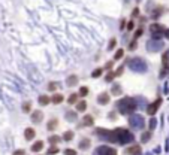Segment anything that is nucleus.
Listing matches in <instances>:
<instances>
[{
  "instance_id": "1",
  "label": "nucleus",
  "mask_w": 169,
  "mask_h": 155,
  "mask_svg": "<svg viewBox=\"0 0 169 155\" xmlns=\"http://www.w3.org/2000/svg\"><path fill=\"white\" fill-rule=\"evenodd\" d=\"M97 134L105 137L109 142H115V143H120V145H127L133 142V134L130 131L124 130V128H117V130L112 131H105V130H97Z\"/></svg>"
},
{
  "instance_id": "2",
  "label": "nucleus",
  "mask_w": 169,
  "mask_h": 155,
  "mask_svg": "<svg viewBox=\"0 0 169 155\" xmlns=\"http://www.w3.org/2000/svg\"><path fill=\"white\" fill-rule=\"evenodd\" d=\"M135 109H136V103L130 97H124L123 100L118 101V112L121 115H132V112H135Z\"/></svg>"
},
{
  "instance_id": "3",
  "label": "nucleus",
  "mask_w": 169,
  "mask_h": 155,
  "mask_svg": "<svg viewBox=\"0 0 169 155\" xmlns=\"http://www.w3.org/2000/svg\"><path fill=\"white\" fill-rule=\"evenodd\" d=\"M127 66H129V69H130L132 72H136V73H144V72H147V63L142 60L141 57H133V58H130L129 60V63H127Z\"/></svg>"
},
{
  "instance_id": "4",
  "label": "nucleus",
  "mask_w": 169,
  "mask_h": 155,
  "mask_svg": "<svg viewBox=\"0 0 169 155\" xmlns=\"http://www.w3.org/2000/svg\"><path fill=\"white\" fill-rule=\"evenodd\" d=\"M129 124H130L132 128H135V130H142V128L145 127V121H144V116L142 115H136L133 113L130 118H129Z\"/></svg>"
},
{
  "instance_id": "5",
  "label": "nucleus",
  "mask_w": 169,
  "mask_h": 155,
  "mask_svg": "<svg viewBox=\"0 0 169 155\" xmlns=\"http://www.w3.org/2000/svg\"><path fill=\"white\" fill-rule=\"evenodd\" d=\"M150 33H151V37L153 39H162L165 37L163 33H165V27L160 24V22H153L150 25Z\"/></svg>"
},
{
  "instance_id": "6",
  "label": "nucleus",
  "mask_w": 169,
  "mask_h": 155,
  "mask_svg": "<svg viewBox=\"0 0 169 155\" xmlns=\"http://www.w3.org/2000/svg\"><path fill=\"white\" fill-rule=\"evenodd\" d=\"M165 46V43L160 40V39H150V40L147 42V51H150V52H159V51H162Z\"/></svg>"
},
{
  "instance_id": "7",
  "label": "nucleus",
  "mask_w": 169,
  "mask_h": 155,
  "mask_svg": "<svg viewBox=\"0 0 169 155\" xmlns=\"http://www.w3.org/2000/svg\"><path fill=\"white\" fill-rule=\"evenodd\" d=\"M94 155H117V151L111 146H99Z\"/></svg>"
},
{
  "instance_id": "8",
  "label": "nucleus",
  "mask_w": 169,
  "mask_h": 155,
  "mask_svg": "<svg viewBox=\"0 0 169 155\" xmlns=\"http://www.w3.org/2000/svg\"><path fill=\"white\" fill-rule=\"evenodd\" d=\"M160 103H162V98H157L154 103H151V105L148 106V109H147V113L148 115H156V112H157V109L160 108Z\"/></svg>"
},
{
  "instance_id": "9",
  "label": "nucleus",
  "mask_w": 169,
  "mask_h": 155,
  "mask_svg": "<svg viewBox=\"0 0 169 155\" xmlns=\"http://www.w3.org/2000/svg\"><path fill=\"white\" fill-rule=\"evenodd\" d=\"M163 14H165V8H163V6H156V8L151 10V18H153V20H159Z\"/></svg>"
},
{
  "instance_id": "10",
  "label": "nucleus",
  "mask_w": 169,
  "mask_h": 155,
  "mask_svg": "<svg viewBox=\"0 0 169 155\" xmlns=\"http://www.w3.org/2000/svg\"><path fill=\"white\" fill-rule=\"evenodd\" d=\"M109 100H111V97H109L108 93H100L99 97H97V101L100 103V105H108Z\"/></svg>"
},
{
  "instance_id": "11",
  "label": "nucleus",
  "mask_w": 169,
  "mask_h": 155,
  "mask_svg": "<svg viewBox=\"0 0 169 155\" xmlns=\"http://www.w3.org/2000/svg\"><path fill=\"white\" fill-rule=\"evenodd\" d=\"M42 118H44V113H42L41 110H36V112L32 113V121H33V122H41Z\"/></svg>"
},
{
  "instance_id": "12",
  "label": "nucleus",
  "mask_w": 169,
  "mask_h": 155,
  "mask_svg": "<svg viewBox=\"0 0 169 155\" xmlns=\"http://www.w3.org/2000/svg\"><path fill=\"white\" fill-rule=\"evenodd\" d=\"M35 136H36V133H35L33 128H25V131H24V137L25 139L32 140V139H35Z\"/></svg>"
},
{
  "instance_id": "13",
  "label": "nucleus",
  "mask_w": 169,
  "mask_h": 155,
  "mask_svg": "<svg viewBox=\"0 0 169 155\" xmlns=\"http://www.w3.org/2000/svg\"><path fill=\"white\" fill-rule=\"evenodd\" d=\"M42 149H44V142L42 140H37L36 143H33V146H32L33 152H39V151H42Z\"/></svg>"
},
{
  "instance_id": "14",
  "label": "nucleus",
  "mask_w": 169,
  "mask_h": 155,
  "mask_svg": "<svg viewBox=\"0 0 169 155\" xmlns=\"http://www.w3.org/2000/svg\"><path fill=\"white\" fill-rule=\"evenodd\" d=\"M127 154H129V155H141V148H139L138 145H135V146H132V148L127 149Z\"/></svg>"
},
{
  "instance_id": "15",
  "label": "nucleus",
  "mask_w": 169,
  "mask_h": 155,
  "mask_svg": "<svg viewBox=\"0 0 169 155\" xmlns=\"http://www.w3.org/2000/svg\"><path fill=\"white\" fill-rule=\"evenodd\" d=\"M66 84H68L69 87H75V85L78 84V76H75V75L69 76V78H68V81H66Z\"/></svg>"
},
{
  "instance_id": "16",
  "label": "nucleus",
  "mask_w": 169,
  "mask_h": 155,
  "mask_svg": "<svg viewBox=\"0 0 169 155\" xmlns=\"http://www.w3.org/2000/svg\"><path fill=\"white\" fill-rule=\"evenodd\" d=\"M82 125H87V127L93 125V116L92 115H85L84 119H82Z\"/></svg>"
},
{
  "instance_id": "17",
  "label": "nucleus",
  "mask_w": 169,
  "mask_h": 155,
  "mask_svg": "<svg viewBox=\"0 0 169 155\" xmlns=\"http://www.w3.org/2000/svg\"><path fill=\"white\" fill-rule=\"evenodd\" d=\"M111 93H112V96H120V94H121V87H120L118 84H114Z\"/></svg>"
},
{
  "instance_id": "18",
  "label": "nucleus",
  "mask_w": 169,
  "mask_h": 155,
  "mask_svg": "<svg viewBox=\"0 0 169 155\" xmlns=\"http://www.w3.org/2000/svg\"><path fill=\"white\" fill-rule=\"evenodd\" d=\"M85 109H87V103H85L84 100L76 103V110H78V112H84Z\"/></svg>"
},
{
  "instance_id": "19",
  "label": "nucleus",
  "mask_w": 169,
  "mask_h": 155,
  "mask_svg": "<svg viewBox=\"0 0 169 155\" xmlns=\"http://www.w3.org/2000/svg\"><path fill=\"white\" fill-rule=\"evenodd\" d=\"M124 57V49H117L115 51V55H114V61H117V60H121Z\"/></svg>"
},
{
  "instance_id": "20",
  "label": "nucleus",
  "mask_w": 169,
  "mask_h": 155,
  "mask_svg": "<svg viewBox=\"0 0 169 155\" xmlns=\"http://www.w3.org/2000/svg\"><path fill=\"white\" fill-rule=\"evenodd\" d=\"M49 101H51V98L48 96H41L39 97V105H42V106H46Z\"/></svg>"
},
{
  "instance_id": "21",
  "label": "nucleus",
  "mask_w": 169,
  "mask_h": 155,
  "mask_svg": "<svg viewBox=\"0 0 169 155\" xmlns=\"http://www.w3.org/2000/svg\"><path fill=\"white\" fill-rule=\"evenodd\" d=\"M51 101H53L54 105H60V103L63 101V96L61 94H54L53 98H51Z\"/></svg>"
},
{
  "instance_id": "22",
  "label": "nucleus",
  "mask_w": 169,
  "mask_h": 155,
  "mask_svg": "<svg viewBox=\"0 0 169 155\" xmlns=\"http://www.w3.org/2000/svg\"><path fill=\"white\" fill-rule=\"evenodd\" d=\"M150 139H151V133L150 131H145V133L141 134V142H142V143H147Z\"/></svg>"
},
{
  "instance_id": "23",
  "label": "nucleus",
  "mask_w": 169,
  "mask_h": 155,
  "mask_svg": "<svg viewBox=\"0 0 169 155\" xmlns=\"http://www.w3.org/2000/svg\"><path fill=\"white\" fill-rule=\"evenodd\" d=\"M46 128H48L49 131H53V130H56V128H57V119H51V121L48 122Z\"/></svg>"
},
{
  "instance_id": "24",
  "label": "nucleus",
  "mask_w": 169,
  "mask_h": 155,
  "mask_svg": "<svg viewBox=\"0 0 169 155\" xmlns=\"http://www.w3.org/2000/svg\"><path fill=\"white\" fill-rule=\"evenodd\" d=\"M80 148H81V149H87V148H90V140H88V139L81 140V142H80Z\"/></svg>"
},
{
  "instance_id": "25",
  "label": "nucleus",
  "mask_w": 169,
  "mask_h": 155,
  "mask_svg": "<svg viewBox=\"0 0 169 155\" xmlns=\"http://www.w3.org/2000/svg\"><path fill=\"white\" fill-rule=\"evenodd\" d=\"M66 119H68V121H72V122L76 121V113H75V112H68V113H66Z\"/></svg>"
},
{
  "instance_id": "26",
  "label": "nucleus",
  "mask_w": 169,
  "mask_h": 155,
  "mask_svg": "<svg viewBox=\"0 0 169 155\" xmlns=\"http://www.w3.org/2000/svg\"><path fill=\"white\" fill-rule=\"evenodd\" d=\"M63 139L66 140V142H69V140H72L73 139V131H66L63 134Z\"/></svg>"
},
{
  "instance_id": "27",
  "label": "nucleus",
  "mask_w": 169,
  "mask_h": 155,
  "mask_svg": "<svg viewBox=\"0 0 169 155\" xmlns=\"http://www.w3.org/2000/svg\"><path fill=\"white\" fill-rule=\"evenodd\" d=\"M115 45H117V39L112 37L111 40H109V43H108V51H112V49L115 48Z\"/></svg>"
},
{
  "instance_id": "28",
  "label": "nucleus",
  "mask_w": 169,
  "mask_h": 155,
  "mask_svg": "<svg viewBox=\"0 0 169 155\" xmlns=\"http://www.w3.org/2000/svg\"><path fill=\"white\" fill-rule=\"evenodd\" d=\"M76 100H78V96H76V94H72V96H69V98H68V101L70 103V105H76Z\"/></svg>"
},
{
  "instance_id": "29",
  "label": "nucleus",
  "mask_w": 169,
  "mask_h": 155,
  "mask_svg": "<svg viewBox=\"0 0 169 155\" xmlns=\"http://www.w3.org/2000/svg\"><path fill=\"white\" fill-rule=\"evenodd\" d=\"M136 46H138V42H136V39H133V40L129 43V51H135Z\"/></svg>"
},
{
  "instance_id": "30",
  "label": "nucleus",
  "mask_w": 169,
  "mask_h": 155,
  "mask_svg": "<svg viewBox=\"0 0 169 155\" xmlns=\"http://www.w3.org/2000/svg\"><path fill=\"white\" fill-rule=\"evenodd\" d=\"M87 94H88V88H87V87H81V88H80V96H81V97H85Z\"/></svg>"
},
{
  "instance_id": "31",
  "label": "nucleus",
  "mask_w": 169,
  "mask_h": 155,
  "mask_svg": "<svg viewBox=\"0 0 169 155\" xmlns=\"http://www.w3.org/2000/svg\"><path fill=\"white\" fill-rule=\"evenodd\" d=\"M58 152V148L57 146H51L49 149H48V155H56Z\"/></svg>"
},
{
  "instance_id": "32",
  "label": "nucleus",
  "mask_w": 169,
  "mask_h": 155,
  "mask_svg": "<svg viewBox=\"0 0 169 155\" xmlns=\"http://www.w3.org/2000/svg\"><path fill=\"white\" fill-rule=\"evenodd\" d=\"M142 33H144V29H142V27H139V29L135 31V39H139V37L142 36Z\"/></svg>"
},
{
  "instance_id": "33",
  "label": "nucleus",
  "mask_w": 169,
  "mask_h": 155,
  "mask_svg": "<svg viewBox=\"0 0 169 155\" xmlns=\"http://www.w3.org/2000/svg\"><path fill=\"white\" fill-rule=\"evenodd\" d=\"M126 29H127L129 31H130V30H133V29H135V22H133V20L127 22V25H126Z\"/></svg>"
},
{
  "instance_id": "34",
  "label": "nucleus",
  "mask_w": 169,
  "mask_h": 155,
  "mask_svg": "<svg viewBox=\"0 0 169 155\" xmlns=\"http://www.w3.org/2000/svg\"><path fill=\"white\" fill-rule=\"evenodd\" d=\"M156 127H157V121H156L154 118H151V121H150V130H154Z\"/></svg>"
},
{
  "instance_id": "35",
  "label": "nucleus",
  "mask_w": 169,
  "mask_h": 155,
  "mask_svg": "<svg viewBox=\"0 0 169 155\" xmlns=\"http://www.w3.org/2000/svg\"><path fill=\"white\" fill-rule=\"evenodd\" d=\"M100 75H102V69H96V70L92 73V76H93V78H99Z\"/></svg>"
},
{
  "instance_id": "36",
  "label": "nucleus",
  "mask_w": 169,
  "mask_h": 155,
  "mask_svg": "<svg viewBox=\"0 0 169 155\" xmlns=\"http://www.w3.org/2000/svg\"><path fill=\"white\" fill-rule=\"evenodd\" d=\"M58 87V84H56V82H51L49 85H48V89H49V91H54V89Z\"/></svg>"
},
{
  "instance_id": "37",
  "label": "nucleus",
  "mask_w": 169,
  "mask_h": 155,
  "mask_svg": "<svg viewBox=\"0 0 169 155\" xmlns=\"http://www.w3.org/2000/svg\"><path fill=\"white\" fill-rule=\"evenodd\" d=\"M58 140H60V137H58V136H53V137H49V142H51L53 145H56Z\"/></svg>"
},
{
  "instance_id": "38",
  "label": "nucleus",
  "mask_w": 169,
  "mask_h": 155,
  "mask_svg": "<svg viewBox=\"0 0 169 155\" xmlns=\"http://www.w3.org/2000/svg\"><path fill=\"white\" fill-rule=\"evenodd\" d=\"M114 76H115V73H108L106 78H105V81H106V82H111V81L114 79Z\"/></svg>"
},
{
  "instance_id": "39",
  "label": "nucleus",
  "mask_w": 169,
  "mask_h": 155,
  "mask_svg": "<svg viewBox=\"0 0 169 155\" xmlns=\"http://www.w3.org/2000/svg\"><path fill=\"white\" fill-rule=\"evenodd\" d=\"M64 155H76V151H73V149H66V151H64Z\"/></svg>"
},
{
  "instance_id": "40",
  "label": "nucleus",
  "mask_w": 169,
  "mask_h": 155,
  "mask_svg": "<svg viewBox=\"0 0 169 155\" xmlns=\"http://www.w3.org/2000/svg\"><path fill=\"white\" fill-rule=\"evenodd\" d=\"M139 15V8H135L133 10H132V18H135V17H138Z\"/></svg>"
},
{
  "instance_id": "41",
  "label": "nucleus",
  "mask_w": 169,
  "mask_h": 155,
  "mask_svg": "<svg viewBox=\"0 0 169 155\" xmlns=\"http://www.w3.org/2000/svg\"><path fill=\"white\" fill-rule=\"evenodd\" d=\"M23 110H24V112H29V110H30V103H25V105L23 106Z\"/></svg>"
},
{
  "instance_id": "42",
  "label": "nucleus",
  "mask_w": 169,
  "mask_h": 155,
  "mask_svg": "<svg viewBox=\"0 0 169 155\" xmlns=\"http://www.w3.org/2000/svg\"><path fill=\"white\" fill-rule=\"evenodd\" d=\"M126 25H127L126 20H121V21H120V29H121V30H123V29H126Z\"/></svg>"
},
{
  "instance_id": "43",
  "label": "nucleus",
  "mask_w": 169,
  "mask_h": 155,
  "mask_svg": "<svg viewBox=\"0 0 169 155\" xmlns=\"http://www.w3.org/2000/svg\"><path fill=\"white\" fill-rule=\"evenodd\" d=\"M112 64H114V61H108V63H106V66H105V67H106L108 70H111V69H112Z\"/></svg>"
},
{
  "instance_id": "44",
  "label": "nucleus",
  "mask_w": 169,
  "mask_h": 155,
  "mask_svg": "<svg viewBox=\"0 0 169 155\" xmlns=\"http://www.w3.org/2000/svg\"><path fill=\"white\" fill-rule=\"evenodd\" d=\"M163 36H165L166 39H169V29H165V33H163Z\"/></svg>"
},
{
  "instance_id": "45",
  "label": "nucleus",
  "mask_w": 169,
  "mask_h": 155,
  "mask_svg": "<svg viewBox=\"0 0 169 155\" xmlns=\"http://www.w3.org/2000/svg\"><path fill=\"white\" fill-rule=\"evenodd\" d=\"M121 73H123V67H120L118 70H117V72H115V76H120Z\"/></svg>"
},
{
  "instance_id": "46",
  "label": "nucleus",
  "mask_w": 169,
  "mask_h": 155,
  "mask_svg": "<svg viewBox=\"0 0 169 155\" xmlns=\"http://www.w3.org/2000/svg\"><path fill=\"white\" fill-rule=\"evenodd\" d=\"M14 155H24V151H15Z\"/></svg>"
},
{
  "instance_id": "47",
  "label": "nucleus",
  "mask_w": 169,
  "mask_h": 155,
  "mask_svg": "<svg viewBox=\"0 0 169 155\" xmlns=\"http://www.w3.org/2000/svg\"><path fill=\"white\" fill-rule=\"evenodd\" d=\"M124 2V5H129V2H130V0H123Z\"/></svg>"
},
{
  "instance_id": "48",
  "label": "nucleus",
  "mask_w": 169,
  "mask_h": 155,
  "mask_svg": "<svg viewBox=\"0 0 169 155\" xmlns=\"http://www.w3.org/2000/svg\"><path fill=\"white\" fill-rule=\"evenodd\" d=\"M135 2H136V3H141V2H142V0H135Z\"/></svg>"
},
{
  "instance_id": "49",
  "label": "nucleus",
  "mask_w": 169,
  "mask_h": 155,
  "mask_svg": "<svg viewBox=\"0 0 169 155\" xmlns=\"http://www.w3.org/2000/svg\"><path fill=\"white\" fill-rule=\"evenodd\" d=\"M147 155H150V154H147Z\"/></svg>"
}]
</instances>
